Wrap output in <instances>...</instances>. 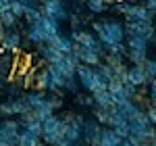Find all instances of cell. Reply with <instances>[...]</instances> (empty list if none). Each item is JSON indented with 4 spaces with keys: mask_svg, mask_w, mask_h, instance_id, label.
<instances>
[{
    "mask_svg": "<svg viewBox=\"0 0 156 146\" xmlns=\"http://www.w3.org/2000/svg\"><path fill=\"white\" fill-rule=\"evenodd\" d=\"M75 98H77V102H79V107H83V109H92L94 107V98H92V94H87V92H79V94H75Z\"/></svg>",
    "mask_w": 156,
    "mask_h": 146,
    "instance_id": "31",
    "label": "cell"
},
{
    "mask_svg": "<svg viewBox=\"0 0 156 146\" xmlns=\"http://www.w3.org/2000/svg\"><path fill=\"white\" fill-rule=\"evenodd\" d=\"M19 17H15L11 11H2L0 13V23H2V27L4 29H12V27H17L19 25Z\"/></svg>",
    "mask_w": 156,
    "mask_h": 146,
    "instance_id": "25",
    "label": "cell"
},
{
    "mask_svg": "<svg viewBox=\"0 0 156 146\" xmlns=\"http://www.w3.org/2000/svg\"><path fill=\"white\" fill-rule=\"evenodd\" d=\"M154 19H156V13H154Z\"/></svg>",
    "mask_w": 156,
    "mask_h": 146,
    "instance_id": "45",
    "label": "cell"
},
{
    "mask_svg": "<svg viewBox=\"0 0 156 146\" xmlns=\"http://www.w3.org/2000/svg\"><path fill=\"white\" fill-rule=\"evenodd\" d=\"M37 2H42V0H37Z\"/></svg>",
    "mask_w": 156,
    "mask_h": 146,
    "instance_id": "46",
    "label": "cell"
},
{
    "mask_svg": "<svg viewBox=\"0 0 156 146\" xmlns=\"http://www.w3.org/2000/svg\"><path fill=\"white\" fill-rule=\"evenodd\" d=\"M75 75H77V82H79V90H83L87 94H92L96 88H102L100 82H98L96 67H90V65L79 63V65L75 67Z\"/></svg>",
    "mask_w": 156,
    "mask_h": 146,
    "instance_id": "3",
    "label": "cell"
},
{
    "mask_svg": "<svg viewBox=\"0 0 156 146\" xmlns=\"http://www.w3.org/2000/svg\"><path fill=\"white\" fill-rule=\"evenodd\" d=\"M0 134L9 140L11 146H17L19 134H21V125H19L17 119H11V117L9 119H0Z\"/></svg>",
    "mask_w": 156,
    "mask_h": 146,
    "instance_id": "9",
    "label": "cell"
},
{
    "mask_svg": "<svg viewBox=\"0 0 156 146\" xmlns=\"http://www.w3.org/2000/svg\"><path fill=\"white\" fill-rule=\"evenodd\" d=\"M106 88H108V92H110V96H112V102H115V104H119V102H123V100H127L125 88H123L121 82H110Z\"/></svg>",
    "mask_w": 156,
    "mask_h": 146,
    "instance_id": "21",
    "label": "cell"
},
{
    "mask_svg": "<svg viewBox=\"0 0 156 146\" xmlns=\"http://www.w3.org/2000/svg\"><path fill=\"white\" fill-rule=\"evenodd\" d=\"M121 144H123V146H137V144H133V142H131V140H129V138H125V140H123Z\"/></svg>",
    "mask_w": 156,
    "mask_h": 146,
    "instance_id": "42",
    "label": "cell"
},
{
    "mask_svg": "<svg viewBox=\"0 0 156 146\" xmlns=\"http://www.w3.org/2000/svg\"><path fill=\"white\" fill-rule=\"evenodd\" d=\"M17 146H42V138H37V136H34L31 132H27V130L21 127V134H19V142H17Z\"/></svg>",
    "mask_w": 156,
    "mask_h": 146,
    "instance_id": "22",
    "label": "cell"
},
{
    "mask_svg": "<svg viewBox=\"0 0 156 146\" xmlns=\"http://www.w3.org/2000/svg\"><path fill=\"white\" fill-rule=\"evenodd\" d=\"M144 4H146V9L152 13V17H154V13H156V0H144Z\"/></svg>",
    "mask_w": 156,
    "mask_h": 146,
    "instance_id": "39",
    "label": "cell"
},
{
    "mask_svg": "<svg viewBox=\"0 0 156 146\" xmlns=\"http://www.w3.org/2000/svg\"><path fill=\"white\" fill-rule=\"evenodd\" d=\"M62 140H67V142H71V144H73V142H77V140H81V123H77L75 119L67 123Z\"/></svg>",
    "mask_w": 156,
    "mask_h": 146,
    "instance_id": "19",
    "label": "cell"
},
{
    "mask_svg": "<svg viewBox=\"0 0 156 146\" xmlns=\"http://www.w3.org/2000/svg\"><path fill=\"white\" fill-rule=\"evenodd\" d=\"M25 9H27V6H25V4L21 2V0H12V2H11V9H9V11H11L12 15H15V17H19V19H23V15H25Z\"/></svg>",
    "mask_w": 156,
    "mask_h": 146,
    "instance_id": "32",
    "label": "cell"
},
{
    "mask_svg": "<svg viewBox=\"0 0 156 146\" xmlns=\"http://www.w3.org/2000/svg\"><path fill=\"white\" fill-rule=\"evenodd\" d=\"M25 34L19 27H12V29H4V38L0 42V52H11V54H19L21 46H23Z\"/></svg>",
    "mask_w": 156,
    "mask_h": 146,
    "instance_id": "6",
    "label": "cell"
},
{
    "mask_svg": "<svg viewBox=\"0 0 156 146\" xmlns=\"http://www.w3.org/2000/svg\"><path fill=\"white\" fill-rule=\"evenodd\" d=\"M144 146H154V144H152V142H148V144H144Z\"/></svg>",
    "mask_w": 156,
    "mask_h": 146,
    "instance_id": "44",
    "label": "cell"
},
{
    "mask_svg": "<svg viewBox=\"0 0 156 146\" xmlns=\"http://www.w3.org/2000/svg\"><path fill=\"white\" fill-rule=\"evenodd\" d=\"M37 57L46 63V65H54V63H58L65 54H62L60 50H56L52 44H42V46H37Z\"/></svg>",
    "mask_w": 156,
    "mask_h": 146,
    "instance_id": "14",
    "label": "cell"
},
{
    "mask_svg": "<svg viewBox=\"0 0 156 146\" xmlns=\"http://www.w3.org/2000/svg\"><path fill=\"white\" fill-rule=\"evenodd\" d=\"M69 23H71V29H83L85 27V19L83 15H77V13H71L69 11V19H67Z\"/></svg>",
    "mask_w": 156,
    "mask_h": 146,
    "instance_id": "29",
    "label": "cell"
},
{
    "mask_svg": "<svg viewBox=\"0 0 156 146\" xmlns=\"http://www.w3.org/2000/svg\"><path fill=\"white\" fill-rule=\"evenodd\" d=\"M112 4V0H85V11L92 15H102L106 13Z\"/></svg>",
    "mask_w": 156,
    "mask_h": 146,
    "instance_id": "18",
    "label": "cell"
},
{
    "mask_svg": "<svg viewBox=\"0 0 156 146\" xmlns=\"http://www.w3.org/2000/svg\"><path fill=\"white\" fill-rule=\"evenodd\" d=\"M73 54L79 59V63H83V65H90V67H98L100 63H102V54H98L94 50L85 48L81 44H75L73 42Z\"/></svg>",
    "mask_w": 156,
    "mask_h": 146,
    "instance_id": "10",
    "label": "cell"
},
{
    "mask_svg": "<svg viewBox=\"0 0 156 146\" xmlns=\"http://www.w3.org/2000/svg\"><path fill=\"white\" fill-rule=\"evenodd\" d=\"M2 38H4V27H2V23H0V42H2Z\"/></svg>",
    "mask_w": 156,
    "mask_h": 146,
    "instance_id": "43",
    "label": "cell"
},
{
    "mask_svg": "<svg viewBox=\"0 0 156 146\" xmlns=\"http://www.w3.org/2000/svg\"><path fill=\"white\" fill-rule=\"evenodd\" d=\"M148 46H156V31H152L148 36Z\"/></svg>",
    "mask_w": 156,
    "mask_h": 146,
    "instance_id": "41",
    "label": "cell"
},
{
    "mask_svg": "<svg viewBox=\"0 0 156 146\" xmlns=\"http://www.w3.org/2000/svg\"><path fill=\"white\" fill-rule=\"evenodd\" d=\"M56 50H60L62 54H71L73 52V40L69 36H65V34H60L56 40H54V44H52Z\"/></svg>",
    "mask_w": 156,
    "mask_h": 146,
    "instance_id": "23",
    "label": "cell"
},
{
    "mask_svg": "<svg viewBox=\"0 0 156 146\" xmlns=\"http://www.w3.org/2000/svg\"><path fill=\"white\" fill-rule=\"evenodd\" d=\"M127 82L135 88H148V84H150L142 65H127Z\"/></svg>",
    "mask_w": 156,
    "mask_h": 146,
    "instance_id": "11",
    "label": "cell"
},
{
    "mask_svg": "<svg viewBox=\"0 0 156 146\" xmlns=\"http://www.w3.org/2000/svg\"><path fill=\"white\" fill-rule=\"evenodd\" d=\"M67 2L69 0H42L40 2V11H42V15H46L50 19H56V21L62 23V21L69 19Z\"/></svg>",
    "mask_w": 156,
    "mask_h": 146,
    "instance_id": "5",
    "label": "cell"
},
{
    "mask_svg": "<svg viewBox=\"0 0 156 146\" xmlns=\"http://www.w3.org/2000/svg\"><path fill=\"white\" fill-rule=\"evenodd\" d=\"M100 132H102V125L96 119H87L85 117L83 125H81V138L87 146H98L100 144Z\"/></svg>",
    "mask_w": 156,
    "mask_h": 146,
    "instance_id": "7",
    "label": "cell"
},
{
    "mask_svg": "<svg viewBox=\"0 0 156 146\" xmlns=\"http://www.w3.org/2000/svg\"><path fill=\"white\" fill-rule=\"evenodd\" d=\"M40 17H42L40 6H27V9H25V15H23V21L29 25V23H36Z\"/></svg>",
    "mask_w": 156,
    "mask_h": 146,
    "instance_id": "28",
    "label": "cell"
},
{
    "mask_svg": "<svg viewBox=\"0 0 156 146\" xmlns=\"http://www.w3.org/2000/svg\"><path fill=\"white\" fill-rule=\"evenodd\" d=\"M123 140H121V136L112 130V127H108V125H102V132H100V144L98 146H119Z\"/></svg>",
    "mask_w": 156,
    "mask_h": 146,
    "instance_id": "15",
    "label": "cell"
},
{
    "mask_svg": "<svg viewBox=\"0 0 156 146\" xmlns=\"http://www.w3.org/2000/svg\"><path fill=\"white\" fill-rule=\"evenodd\" d=\"M71 13H77V15H85V0H71Z\"/></svg>",
    "mask_w": 156,
    "mask_h": 146,
    "instance_id": "35",
    "label": "cell"
},
{
    "mask_svg": "<svg viewBox=\"0 0 156 146\" xmlns=\"http://www.w3.org/2000/svg\"><path fill=\"white\" fill-rule=\"evenodd\" d=\"M146 115H148L150 123L156 125V104H148V107H146Z\"/></svg>",
    "mask_w": 156,
    "mask_h": 146,
    "instance_id": "38",
    "label": "cell"
},
{
    "mask_svg": "<svg viewBox=\"0 0 156 146\" xmlns=\"http://www.w3.org/2000/svg\"><path fill=\"white\" fill-rule=\"evenodd\" d=\"M52 113H54V111H52V107H50V102H48V100H44L42 104H37L36 109H34V115H36V119H40V121L48 119Z\"/></svg>",
    "mask_w": 156,
    "mask_h": 146,
    "instance_id": "27",
    "label": "cell"
},
{
    "mask_svg": "<svg viewBox=\"0 0 156 146\" xmlns=\"http://www.w3.org/2000/svg\"><path fill=\"white\" fill-rule=\"evenodd\" d=\"M146 94H148V100H150L152 104H156V79H152V82L148 84V88H146Z\"/></svg>",
    "mask_w": 156,
    "mask_h": 146,
    "instance_id": "37",
    "label": "cell"
},
{
    "mask_svg": "<svg viewBox=\"0 0 156 146\" xmlns=\"http://www.w3.org/2000/svg\"><path fill=\"white\" fill-rule=\"evenodd\" d=\"M125 59L131 63V65H144V61L148 59V50H144V48H127Z\"/></svg>",
    "mask_w": 156,
    "mask_h": 146,
    "instance_id": "20",
    "label": "cell"
},
{
    "mask_svg": "<svg viewBox=\"0 0 156 146\" xmlns=\"http://www.w3.org/2000/svg\"><path fill=\"white\" fill-rule=\"evenodd\" d=\"M112 130H115V132L121 136V140L129 138V123H127V119H125V121H121V123H117V125H115Z\"/></svg>",
    "mask_w": 156,
    "mask_h": 146,
    "instance_id": "34",
    "label": "cell"
},
{
    "mask_svg": "<svg viewBox=\"0 0 156 146\" xmlns=\"http://www.w3.org/2000/svg\"><path fill=\"white\" fill-rule=\"evenodd\" d=\"M92 98H94V104L96 107H115V102H112V96H110V92H108V88H96L94 92H92Z\"/></svg>",
    "mask_w": 156,
    "mask_h": 146,
    "instance_id": "17",
    "label": "cell"
},
{
    "mask_svg": "<svg viewBox=\"0 0 156 146\" xmlns=\"http://www.w3.org/2000/svg\"><path fill=\"white\" fill-rule=\"evenodd\" d=\"M65 127L67 123L60 119V115L52 113L48 119L42 121V142H46L48 146H56L65 136Z\"/></svg>",
    "mask_w": 156,
    "mask_h": 146,
    "instance_id": "2",
    "label": "cell"
},
{
    "mask_svg": "<svg viewBox=\"0 0 156 146\" xmlns=\"http://www.w3.org/2000/svg\"><path fill=\"white\" fill-rule=\"evenodd\" d=\"M9 102H11V109H12V117H19V115H23L27 111H31V107H29V102H27L23 92L17 94V96H12V98H9Z\"/></svg>",
    "mask_w": 156,
    "mask_h": 146,
    "instance_id": "16",
    "label": "cell"
},
{
    "mask_svg": "<svg viewBox=\"0 0 156 146\" xmlns=\"http://www.w3.org/2000/svg\"><path fill=\"white\" fill-rule=\"evenodd\" d=\"M142 67H144V71H146V75H148L150 82L156 79V59H146Z\"/></svg>",
    "mask_w": 156,
    "mask_h": 146,
    "instance_id": "30",
    "label": "cell"
},
{
    "mask_svg": "<svg viewBox=\"0 0 156 146\" xmlns=\"http://www.w3.org/2000/svg\"><path fill=\"white\" fill-rule=\"evenodd\" d=\"M125 46L127 48H144L148 50V40L146 38H140V36H125Z\"/></svg>",
    "mask_w": 156,
    "mask_h": 146,
    "instance_id": "26",
    "label": "cell"
},
{
    "mask_svg": "<svg viewBox=\"0 0 156 146\" xmlns=\"http://www.w3.org/2000/svg\"><path fill=\"white\" fill-rule=\"evenodd\" d=\"M11 9V0H0V13Z\"/></svg>",
    "mask_w": 156,
    "mask_h": 146,
    "instance_id": "40",
    "label": "cell"
},
{
    "mask_svg": "<svg viewBox=\"0 0 156 146\" xmlns=\"http://www.w3.org/2000/svg\"><path fill=\"white\" fill-rule=\"evenodd\" d=\"M46 100L50 102L52 111H60V109H62V98L56 96V94H50V96H46Z\"/></svg>",
    "mask_w": 156,
    "mask_h": 146,
    "instance_id": "36",
    "label": "cell"
},
{
    "mask_svg": "<svg viewBox=\"0 0 156 146\" xmlns=\"http://www.w3.org/2000/svg\"><path fill=\"white\" fill-rule=\"evenodd\" d=\"M92 31L98 36V40L102 42L104 50L112 44H119V42H125V27L121 21H115V19H106V21H94L92 23Z\"/></svg>",
    "mask_w": 156,
    "mask_h": 146,
    "instance_id": "1",
    "label": "cell"
},
{
    "mask_svg": "<svg viewBox=\"0 0 156 146\" xmlns=\"http://www.w3.org/2000/svg\"><path fill=\"white\" fill-rule=\"evenodd\" d=\"M123 27H125V36H140L146 40L152 31H156L154 21H125Z\"/></svg>",
    "mask_w": 156,
    "mask_h": 146,
    "instance_id": "8",
    "label": "cell"
},
{
    "mask_svg": "<svg viewBox=\"0 0 156 146\" xmlns=\"http://www.w3.org/2000/svg\"><path fill=\"white\" fill-rule=\"evenodd\" d=\"M15 69H17L15 54H11V52H0V84L9 82L12 75H15Z\"/></svg>",
    "mask_w": 156,
    "mask_h": 146,
    "instance_id": "12",
    "label": "cell"
},
{
    "mask_svg": "<svg viewBox=\"0 0 156 146\" xmlns=\"http://www.w3.org/2000/svg\"><path fill=\"white\" fill-rule=\"evenodd\" d=\"M69 38H71L75 44H81V46H85V48L94 50V52H98V54L104 57V46H102V42L98 40V36L92 29H85V27L83 29H71Z\"/></svg>",
    "mask_w": 156,
    "mask_h": 146,
    "instance_id": "4",
    "label": "cell"
},
{
    "mask_svg": "<svg viewBox=\"0 0 156 146\" xmlns=\"http://www.w3.org/2000/svg\"><path fill=\"white\" fill-rule=\"evenodd\" d=\"M25 34V40L23 42H27V44H31V46H42V44H46V34H44V29L40 27V23H29L27 25V29L23 31Z\"/></svg>",
    "mask_w": 156,
    "mask_h": 146,
    "instance_id": "13",
    "label": "cell"
},
{
    "mask_svg": "<svg viewBox=\"0 0 156 146\" xmlns=\"http://www.w3.org/2000/svg\"><path fill=\"white\" fill-rule=\"evenodd\" d=\"M23 130H27V132H31L34 136H37V138H42V121L40 119H31V121L25 125Z\"/></svg>",
    "mask_w": 156,
    "mask_h": 146,
    "instance_id": "33",
    "label": "cell"
},
{
    "mask_svg": "<svg viewBox=\"0 0 156 146\" xmlns=\"http://www.w3.org/2000/svg\"><path fill=\"white\" fill-rule=\"evenodd\" d=\"M25 98H27L29 107H31V111H34L37 104H42V102L46 100V90H34V92H27Z\"/></svg>",
    "mask_w": 156,
    "mask_h": 146,
    "instance_id": "24",
    "label": "cell"
}]
</instances>
